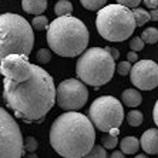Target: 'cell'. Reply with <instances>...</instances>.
I'll list each match as a JSON object with an SVG mask.
<instances>
[{
  "mask_svg": "<svg viewBox=\"0 0 158 158\" xmlns=\"http://www.w3.org/2000/svg\"><path fill=\"white\" fill-rule=\"evenodd\" d=\"M3 98L16 117L26 121H39L56 103L54 81L44 69L31 64V76L26 81L15 83L4 78Z\"/></svg>",
  "mask_w": 158,
  "mask_h": 158,
  "instance_id": "cell-1",
  "label": "cell"
},
{
  "mask_svg": "<svg viewBox=\"0 0 158 158\" xmlns=\"http://www.w3.org/2000/svg\"><path fill=\"white\" fill-rule=\"evenodd\" d=\"M96 143V130L91 120L77 111L59 115L50 128L53 150L64 158H83Z\"/></svg>",
  "mask_w": 158,
  "mask_h": 158,
  "instance_id": "cell-2",
  "label": "cell"
},
{
  "mask_svg": "<svg viewBox=\"0 0 158 158\" xmlns=\"http://www.w3.org/2000/svg\"><path fill=\"white\" fill-rule=\"evenodd\" d=\"M47 43L56 54L76 57L88 46V30L81 20L64 16L53 20L47 27Z\"/></svg>",
  "mask_w": 158,
  "mask_h": 158,
  "instance_id": "cell-3",
  "label": "cell"
},
{
  "mask_svg": "<svg viewBox=\"0 0 158 158\" xmlns=\"http://www.w3.org/2000/svg\"><path fill=\"white\" fill-rule=\"evenodd\" d=\"M34 46L33 27L15 13L0 15V60L9 54L29 56Z\"/></svg>",
  "mask_w": 158,
  "mask_h": 158,
  "instance_id": "cell-4",
  "label": "cell"
},
{
  "mask_svg": "<svg viewBox=\"0 0 158 158\" xmlns=\"http://www.w3.org/2000/svg\"><path fill=\"white\" fill-rule=\"evenodd\" d=\"M115 60L106 48L91 47L83 52L76 63V73L84 84L100 87L113 78Z\"/></svg>",
  "mask_w": 158,
  "mask_h": 158,
  "instance_id": "cell-5",
  "label": "cell"
},
{
  "mask_svg": "<svg viewBox=\"0 0 158 158\" xmlns=\"http://www.w3.org/2000/svg\"><path fill=\"white\" fill-rule=\"evenodd\" d=\"M98 34L108 41H124L134 33L137 24L132 11L121 4H108L100 9L96 19Z\"/></svg>",
  "mask_w": 158,
  "mask_h": 158,
  "instance_id": "cell-6",
  "label": "cell"
},
{
  "mask_svg": "<svg viewBox=\"0 0 158 158\" xmlns=\"http://www.w3.org/2000/svg\"><path fill=\"white\" fill-rule=\"evenodd\" d=\"M88 118L97 130L101 132H110L113 128H118L124 120L123 104L111 96L98 97L91 103Z\"/></svg>",
  "mask_w": 158,
  "mask_h": 158,
  "instance_id": "cell-7",
  "label": "cell"
},
{
  "mask_svg": "<svg viewBox=\"0 0 158 158\" xmlns=\"http://www.w3.org/2000/svg\"><path fill=\"white\" fill-rule=\"evenodd\" d=\"M24 145L17 121L0 107V158H22Z\"/></svg>",
  "mask_w": 158,
  "mask_h": 158,
  "instance_id": "cell-8",
  "label": "cell"
},
{
  "mask_svg": "<svg viewBox=\"0 0 158 158\" xmlns=\"http://www.w3.org/2000/svg\"><path fill=\"white\" fill-rule=\"evenodd\" d=\"M88 90L81 80L67 78L63 80L56 90V101L60 108L66 111H77L85 106Z\"/></svg>",
  "mask_w": 158,
  "mask_h": 158,
  "instance_id": "cell-9",
  "label": "cell"
},
{
  "mask_svg": "<svg viewBox=\"0 0 158 158\" xmlns=\"http://www.w3.org/2000/svg\"><path fill=\"white\" fill-rule=\"evenodd\" d=\"M130 78L138 90H154L158 85V64L152 60H140L131 67Z\"/></svg>",
  "mask_w": 158,
  "mask_h": 158,
  "instance_id": "cell-10",
  "label": "cell"
},
{
  "mask_svg": "<svg viewBox=\"0 0 158 158\" xmlns=\"http://www.w3.org/2000/svg\"><path fill=\"white\" fill-rule=\"evenodd\" d=\"M0 74L15 83H22L31 76V64L27 56L9 54L0 60Z\"/></svg>",
  "mask_w": 158,
  "mask_h": 158,
  "instance_id": "cell-11",
  "label": "cell"
},
{
  "mask_svg": "<svg viewBox=\"0 0 158 158\" xmlns=\"http://www.w3.org/2000/svg\"><path fill=\"white\" fill-rule=\"evenodd\" d=\"M140 147L150 155L158 154V128H150L144 131L140 140Z\"/></svg>",
  "mask_w": 158,
  "mask_h": 158,
  "instance_id": "cell-12",
  "label": "cell"
},
{
  "mask_svg": "<svg viewBox=\"0 0 158 158\" xmlns=\"http://www.w3.org/2000/svg\"><path fill=\"white\" fill-rule=\"evenodd\" d=\"M22 7L29 15H43L47 9V0H22Z\"/></svg>",
  "mask_w": 158,
  "mask_h": 158,
  "instance_id": "cell-13",
  "label": "cell"
},
{
  "mask_svg": "<svg viewBox=\"0 0 158 158\" xmlns=\"http://www.w3.org/2000/svg\"><path fill=\"white\" fill-rule=\"evenodd\" d=\"M121 100L125 106L128 107H138L143 103V96L140 91H137L135 88H127L121 94Z\"/></svg>",
  "mask_w": 158,
  "mask_h": 158,
  "instance_id": "cell-14",
  "label": "cell"
},
{
  "mask_svg": "<svg viewBox=\"0 0 158 158\" xmlns=\"http://www.w3.org/2000/svg\"><path fill=\"white\" fill-rule=\"evenodd\" d=\"M120 148H121V151L124 154H135L138 151V148H140V141L132 135L124 137L120 141Z\"/></svg>",
  "mask_w": 158,
  "mask_h": 158,
  "instance_id": "cell-15",
  "label": "cell"
},
{
  "mask_svg": "<svg viewBox=\"0 0 158 158\" xmlns=\"http://www.w3.org/2000/svg\"><path fill=\"white\" fill-rule=\"evenodd\" d=\"M54 13L57 17L71 16V13H73V4L69 0H59L54 4Z\"/></svg>",
  "mask_w": 158,
  "mask_h": 158,
  "instance_id": "cell-16",
  "label": "cell"
},
{
  "mask_svg": "<svg viewBox=\"0 0 158 158\" xmlns=\"http://www.w3.org/2000/svg\"><path fill=\"white\" fill-rule=\"evenodd\" d=\"M132 15H134V19H135V24L138 27L144 26L145 23H148L150 19V11H145L144 9H140V7H134L132 9Z\"/></svg>",
  "mask_w": 158,
  "mask_h": 158,
  "instance_id": "cell-17",
  "label": "cell"
},
{
  "mask_svg": "<svg viewBox=\"0 0 158 158\" xmlns=\"http://www.w3.org/2000/svg\"><path fill=\"white\" fill-rule=\"evenodd\" d=\"M141 39H143L144 43L155 44L158 41V30L155 29V27H148V29H145L143 31Z\"/></svg>",
  "mask_w": 158,
  "mask_h": 158,
  "instance_id": "cell-18",
  "label": "cell"
},
{
  "mask_svg": "<svg viewBox=\"0 0 158 158\" xmlns=\"http://www.w3.org/2000/svg\"><path fill=\"white\" fill-rule=\"evenodd\" d=\"M80 3H81V6L85 7L87 10L97 11L106 6L107 0H80Z\"/></svg>",
  "mask_w": 158,
  "mask_h": 158,
  "instance_id": "cell-19",
  "label": "cell"
},
{
  "mask_svg": "<svg viewBox=\"0 0 158 158\" xmlns=\"http://www.w3.org/2000/svg\"><path fill=\"white\" fill-rule=\"evenodd\" d=\"M143 113L138 110H132L127 114V123H128L131 127H138V125L143 124Z\"/></svg>",
  "mask_w": 158,
  "mask_h": 158,
  "instance_id": "cell-20",
  "label": "cell"
},
{
  "mask_svg": "<svg viewBox=\"0 0 158 158\" xmlns=\"http://www.w3.org/2000/svg\"><path fill=\"white\" fill-rule=\"evenodd\" d=\"M83 158H107V151L106 148H103V145H96L94 144V147L88 151Z\"/></svg>",
  "mask_w": 158,
  "mask_h": 158,
  "instance_id": "cell-21",
  "label": "cell"
},
{
  "mask_svg": "<svg viewBox=\"0 0 158 158\" xmlns=\"http://www.w3.org/2000/svg\"><path fill=\"white\" fill-rule=\"evenodd\" d=\"M48 19L46 17V16H43V15H39V16H36V17L33 19V22H31V27H33L34 30H44V29H47L48 27Z\"/></svg>",
  "mask_w": 158,
  "mask_h": 158,
  "instance_id": "cell-22",
  "label": "cell"
},
{
  "mask_svg": "<svg viewBox=\"0 0 158 158\" xmlns=\"http://www.w3.org/2000/svg\"><path fill=\"white\" fill-rule=\"evenodd\" d=\"M118 140L117 135H113V134H107V135H103V147L106 150H114L117 147Z\"/></svg>",
  "mask_w": 158,
  "mask_h": 158,
  "instance_id": "cell-23",
  "label": "cell"
},
{
  "mask_svg": "<svg viewBox=\"0 0 158 158\" xmlns=\"http://www.w3.org/2000/svg\"><path fill=\"white\" fill-rule=\"evenodd\" d=\"M23 145H24V150L29 151V152H34V151L39 148V141L34 138V137L29 135L24 138V141H23Z\"/></svg>",
  "mask_w": 158,
  "mask_h": 158,
  "instance_id": "cell-24",
  "label": "cell"
},
{
  "mask_svg": "<svg viewBox=\"0 0 158 158\" xmlns=\"http://www.w3.org/2000/svg\"><path fill=\"white\" fill-rule=\"evenodd\" d=\"M36 59L40 64H46V63H48L52 60V52L47 50V48H40L36 54Z\"/></svg>",
  "mask_w": 158,
  "mask_h": 158,
  "instance_id": "cell-25",
  "label": "cell"
},
{
  "mask_svg": "<svg viewBox=\"0 0 158 158\" xmlns=\"http://www.w3.org/2000/svg\"><path fill=\"white\" fill-rule=\"evenodd\" d=\"M131 63L130 61H120L115 66V71H117L120 76H127V74H130V71H131Z\"/></svg>",
  "mask_w": 158,
  "mask_h": 158,
  "instance_id": "cell-26",
  "label": "cell"
},
{
  "mask_svg": "<svg viewBox=\"0 0 158 158\" xmlns=\"http://www.w3.org/2000/svg\"><path fill=\"white\" fill-rule=\"evenodd\" d=\"M130 47H131L132 52H140V50H143L144 48V41L141 37H134L131 40V43H130Z\"/></svg>",
  "mask_w": 158,
  "mask_h": 158,
  "instance_id": "cell-27",
  "label": "cell"
},
{
  "mask_svg": "<svg viewBox=\"0 0 158 158\" xmlns=\"http://www.w3.org/2000/svg\"><path fill=\"white\" fill-rule=\"evenodd\" d=\"M117 2L121 6H125V7H128V9H134V7H138V4L143 0H117Z\"/></svg>",
  "mask_w": 158,
  "mask_h": 158,
  "instance_id": "cell-28",
  "label": "cell"
},
{
  "mask_svg": "<svg viewBox=\"0 0 158 158\" xmlns=\"http://www.w3.org/2000/svg\"><path fill=\"white\" fill-rule=\"evenodd\" d=\"M127 61L130 63H137L138 61V54H137V52H130L128 54H127Z\"/></svg>",
  "mask_w": 158,
  "mask_h": 158,
  "instance_id": "cell-29",
  "label": "cell"
},
{
  "mask_svg": "<svg viewBox=\"0 0 158 158\" xmlns=\"http://www.w3.org/2000/svg\"><path fill=\"white\" fill-rule=\"evenodd\" d=\"M106 50L111 54V57L114 60H118V57H120V52H118L117 48H113V47H106Z\"/></svg>",
  "mask_w": 158,
  "mask_h": 158,
  "instance_id": "cell-30",
  "label": "cell"
},
{
  "mask_svg": "<svg viewBox=\"0 0 158 158\" xmlns=\"http://www.w3.org/2000/svg\"><path fill=\"white\" fill-rule=\"evenodd\" d=\"M144 3L148 9H158V0H144Z\"/></svg>",
  "mask_w": 158,
  "mask_h": 158,
  "instance_id": "cell-31",
  "label": "cell"
},
{
  "mask_svg": "<svg viewBox=\"0 0 158 158\" xmlns=\"http://www.w3.org/2000/svg\"><path fill=\"white\" fill-rule=\"evenodd\" d=\"M152 115H154V123H155V125L158 127V100H157V103H155V106H154V111H152Z\"/></svg>",
  "mask_w": 158,
  "mask_h": 158,
  "instance_id": "cell-32",
  "label": "cell"
},
{
  "mask_svg": "<svg viewBox=\"0 0 158 158\" xmlns=\"http://www.w3.org/2000/svg\"><path fill=\"white\" fill-rule=\"evenodd\" d=\"M150 19L154 20V22H158V9H152L150 11Z\"/></svg>",
  "mask_w": 158,
  "mask_h": 158,
  "instance_id": "cell-33",
  "label": "cell"
},
{
  "mask_svg": "<svg viewBox=\"0 0 158 158\" xmlns=\"http://www.w3.org/2000/svg\"><path fill=\"white\" fill-rule=\"evenodd\" d=\"M110 158H124V152H123V151H114V152L110 155Z\"/></svg>",
  "mask_w": 158,
  "mask_h": 158,
  "instance_id": "cell-34",
  "label": "cell"
},
{
  "mask_svg": "<svg viewBox=\"0 0 158 158\" xmlns=\"http://www.w3.org/2000/svg\"><path fill=\"white\" fill-rule=\"evenodd\" d=\"M26 158H39V157H37V155L36 154H34V152H30V154L29 155H27V157Z\"/></svg>",
  "mask_w": 158,
  "mask_h": 158,
  "instance_id": "cell-35",
  "label": "cell"
},
{
  "mask_svg": "<svg viewBox=\"0 0 158 158\" xmlns=\"http://www.w3.org/2000/svg\"><path fill=\"white\" fill-rule=\"evenodd\" d=\"M134 158H148V157H147V155H145V154H137Z\"/></svg>",
  "mask_w": 158,
  "mask_h": 158,
  "instance_id": "cell-36",
  "label": "cell"
}]
</instances>
